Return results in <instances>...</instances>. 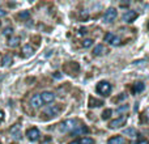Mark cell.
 Returning <instances> with one entry per match:
<instances>
[{"mask_svg":"<svg viewBox=\"0 0 149 144\" xmlns=\"http://www.w3.org/2000/svg\"><path fill=\"white\" fill-rule=\"evenodd\" d=\"M76 127H79V119H68L59 124V130L62 132H72Z\"/></svg>","mask_w":149,"mask_h":144,"instance_id":"6da1fadb","label":"cell"},{"mask_svg":"<svg viewBox=\"0 0 149 144\" xmlns=\"http://www.w3.org/2000/svg\"><path fill=\"white\" fill-rule=\"evenodd\" d=\"M111 89H113V87H111V84L110 82H107V81H100L97 84V87H95V90H97L100 94L105 96V97L110 94Z\"/></svg>","mask_w":149,"mask_h":144,"instance_id":"7a4b0ae2","label":"cell"},{"mask_svg":"<svg viewBox=\"0 0 149 144\" xmlns=\"http://www.w3.org/2000/svg\"><path fill=\"white\" fill-rule=\"evenodd\" d=\"M127 119H128V115H127V114H123V115L118 117L116 119L110 121L109 127H110V129H119V127H122V126H124V124H126Z\"/></svg>","mask_w":149,"mask_h":144,"instance_id":"3957f363","label":"cell"},{"mask_svg":"<svg viewBox=\"0 0 149 144\" xmlns=\"http://www.w3.org/2000/svg\"><path fill=\"white\" fill-rule=\"evenodd\" d=\"M63 68H64V71L68 72L71 76H76L80 71V64L76 62H70V63H65Z\"/></svg>","mask_w":149,"mask_h":144,"instance_id":"277c9868","label":"cell"},{"mask_svg":"<svg viewBox=\"0 0 149 144\" xmlns=\"http://www.w3.org/2000/svg\"><path fill=\"white\" fill-rule=\"evenodd\" d=\"M116 16H118V12H116L115 8H109L105 12V15H103V21L105 22H113L116 18Z\"/></svg>","mask_w":149,"mask_h":144,"instance_id":"5b68a950","label":"cell"},{"mask_svg":"<svg viewBox=\"0 0 149 144\" xmlns=\"http://www.w3.org/2000/svg\"><path fill=\"white\" fill-rule=\"evenodd\" d=\"M59 111H60L59 106L52 105V106H49V108H47L46 110L43 111V115H46L47 119H50V118H54V117H56L58 114H59Z\"/></svg>","mask_w":149,"mask_h":144,"instance_id":"8992f818","label":"cell"},{"mask_svg":"<svg viewBox=\"0 0 149 144\" xmlns=\"http://www.w3.org/2000/svg\"><path fill=\"white\" fill-rule=\"evenodd\" d=\"M26 136H28L29 140H31V142H36V140L39 139L41 134H39V130L37 129V127H31V129H29L28 131H26Z\"/></svg>","mask_w":149,"mask_h":144,"instance_id":"52a82bcc","label":"cell"},{"mask_svg":"<svg viewBox=\"0 0 149 144\" xmlns=\"http://www.w3.org/2000/svg\"><path fill=\"white\" fill-rule=\"evenodd\" d=\"M41 100L43 103H51L55 100V94L52 92H43L41 94Z\"/></svg>","mask_w":149,"mask_h":144,"instance_id":"ba28073f","label":"cell"},{"mask_svg":"<svg viewBox=\"0 0 149 144\" xmlns=\"http://www.w3.org/2000/svg\"><path fill=\"white\" fill-rule=\"evenodd\" d=\"M88 105H89V108H100V106L103 105V101L98 100V98L93 97V96H89V98H88Z\"/></svg>","mask_w":149,"mask_h":144,"instance_id":"9c48e42d","label":"cell"},{"mask_svg":"<svg viewBox=\"0 0 149 144\" xmlns=\"http://www.w3.org/2000/svg\"><path fill=\"white\" fill-rule=\"evenodd\" d=\"M33 54H34V47L30 46V45H25V46L22 47V50H21V55H22L24 58H29Z\"/></svg>","mask_w":149,"mask_h":144,"instance_id":"30bf717a","label":"cell"},{"mask_svg":"<svg viewBox=\"0 0 149 144\" xmlns=\"http://www.w3.org/2000/svg\"><path fill=\"white\" fill-rule=\"evenodd\" d=\"M10 135H12L15 139H21V126L20 124H13L12 129H10Z\"/></svg>","mask_w":149,"mask_h":144,"instance_id":"8fae6325","label":"cell"},{"mask_svg":"<svg viewBox=\"0 0 149 144\" xmlns=\"http://www.w3.org/2000/svg\"><path fill=\"white\" fill-rule=\"evenodd\" d=\"M30 105L33 106V108H41L42 105H43V102H42V100H41V94H34L33 97H31V100H30Z\"/></svg>","mask_w":149,"mask_h":144,"instance_id":"7c38bea8","label":"cell"},{"mask_svg":"<svg viewBox=\"0 0 149 144\" xmlns=\"http://www.w3.org/2000/svg\"><path fill=\"white\" fill-rule=\"evenodd\" d=\"M89 132V130H88V127L86 126H79V127H76V129L73 130L71 134L73 135V136H77V135H84V134H88Z\"/></svg>","mask_w":149,"mask_h":144,"instance_id":"4fadbf2b","label":"cell"},{"mask_svg":"<svg viewBox=\"0 0 149 144\" xmlns=\"http://www.w3.org/2000/svg\"><path fill=\"white\" fill-rule=\"evenodd\" d=\"M137 12H135V10H130V12H127L126 15H124V21L126 22H132V21H135L137 18Z\"/></svg>","mask_w":149,"mask_h":144,"instance_id":"5bb4252c","label":"cell"},{"mask_svg":"<svg viewBox=\"0 0 149 144\" xmlns=\"http://www.w3.org/2000/svg\"><path fill=\"white\" fill-rule=\"evenodd\" d=\"M107 144H126V140H124L123 136L118 135V136H113L107 140Z\"/></svg>","mask_w":149,"mask_h":144,"instance_id":"9a60e30c","label":"cell"},{"mask_svg":"<svg viewBox=\"0 0 149 144\" xmlns=\"http://www.w3.org/2000/svg\"><path fill=\"white\" fill-rule=\"evenodd\" d=\"M144 89H145V85L143 84V82H135L134 87H132V93H134V94H139V93H141Z\"/></svg>","mask_w":149,"mask_h":144,"instance_id":"2e32d148","label":"cell"},{"mask_svg":"<svg viewBox=\"0 0 149 144\" xmlns=\"http://www.w3.org/2000/svg\"><path fill=\"white\" fill-rule=\"evenodd\" d=\"M106 52V49L103 45H97V46L93 49V55L94 57H100V55H103Z\"/></svg>","mask_w":149,"mask_h":144,"instance_id":"e0dca14e","label":"cell"},{"mask_svg":"<svg viewBox=\"0 0 149 144\" xmlns=\"http://www.w3.org/2000/svg\"><path fill=\"white\" fill-rule=\"evenodd\" d=\"M12 63H13L12 55L7 54V55H4V57H3V59H1V66H3V67H9V66H12Z\"/></svg>","mask_w":149,"mask_h":144,"instance_id":"ac0fdd59","label":"cell"},{"mask_svg":"<svg viewBox=\"0 0 149 144\" xmlns=\"http://www.w3.org/2000/svg\"><path fill=\"white\" fill-rule=\"evenodd\" d=\"M20 41H21L20 37H10V38L8 39V46L9 47H17L18 45H20Z\"/></svg>","mask_w":149,"mask_h":144,"instance_id":"d6986e66","label":"cell"},{"mask_svg":"<svg viewBox=\"0 0 149 144\" xmlns=\"http://www.w3.org/2000/svg\"><path fill=\"white\" fill-rule=\"evenodd\" d=\"M140 122L141 123H149V108H147L140 115Z\"/></svg>","mask_w":149,"mask_h":144,"instance_id":"ffe728a7","label":"cell"},{"mask_svg":"<svg viewBox=\"0 0 149 144\" xmlns=\"http://www.w3.org/2000/svg\"><path fill=\"white\" fill-rule=\"evenodd\" d=\"M115 34L114 33H107V34H105V37H103V41L106 42V43H109V45H111V42L115 39Z\"/></svg>","mask_w":149,"mask_h":144,"instance_id":"44dd1931","label":"cell"},{"mask_svg":"<svg viewBox=\"0 0 149 144\" xmlns=\"http://www.w3.org/2000/svg\"><path fill=\"white\" fill-rule=\"evenodd\" d=\"M20 20H22V21H26L29 17H30V12L29 10H22L21 13H18V16H17Z\"/></svg>","mask_w":149,"mask_h":144,"instance_id":"7402d4cb","label":"cell"},{"mask_svg":"<svg viewBox=\"0 0 149 144\" xmlns=\"http://www.w3.org/2000/svg\"><path fill=\"white\" fill-rule=\"evenodd\" d=\"M77 142H79V144H95L94 139H92V138H81Z\"/></svg>","mask_w":149,"mask_h":144,"instance_id":"603a6c76","label":"cell"},{"mask_svg":"<svg viewBox=\"0 0 149 144\" xmlns=\"http://www.w3.org/2000/svg\"><path fill=\"white\" fill-rule=\"evenodd\" d=\"M111 114H113V110H111V109H106L102 113V119H109L111 117Z\"/></svg>","mask_w":149,"mask_h":144,"instance_id":"cb8c5ba5","label":"cell"},{"mask_svg":"<svg viewBox=\"0 0 149 144\" xmlns=\"http://www.w3.org/2000/svg\"><path fill=\"white\" fill-rule=\"evenodd\" d=\"M93 45V39L89 38V39H84L82 41V47H85V49H88V47H90Z\"/></svg>","mask_w":149,"mask_h":144,"instance_id":"d4e9b609","label":"cell"},{"mask_svg":"<svg viewBox=\"0 0 149 144\" xmlns=\"http://www.w3.org/2000/svg\"><path fill=\"white\" fill-rule=\"evenodd\" d=\"M126 134L127 135H131V138H136L137 136V131L135 129H128L126 130Z\"/></svg>","mask_w":149,"mask_h":144,"instance_id":"484cf974","label":"cell"},{"mask_svg":"<svg viewBox=\"0 0 149 144\" xmlns=\"http://www.w3.org/2000/svg\"><path fill=\"white\" fill-rule=\"evenodd\" d=\"M12 33H13V29L10 28V26L5 28V29H4V31H3V34H4V36H12Z\"/></svg>","mask_w":149,"mask_h":144,"instance_id":"4316f807","label":"cell"},{"mask_svg":"<svg viewBox=\"0 0 149 144\" xmlns=\"http://www.w3.org/2000/svg\"><path fill=\"white\" fill-rule=\"evenodd\" d=\"M126 98H127V96L124 94V93H122V96L119 94L118 97H115V98H114V102H118V101H124V100H126Z\"/></svg>","mask_w":149,"mask_h":144,"instance_id":"83f0119b","label":"cell"},{"mask_svg":"<svg viewBox=\"0 0 149 144\" xmlns=\"http://www.w3.org/2000/svg\"><path fill=\"white\" fill-rule=\"evenodd\" d=\"M119 43H120V38H119V37H115V39L111 42V45H113V46H118Z\"/></svg>","mask_w":149,"mask_h":144,"instance_id":"f1b7e54d","label":"cell"},{"mask_svg":"<svg viewBox=\"0 0 149 144\" xmlns=\"http://www.w3.org/2000/svg\"><path fill=\"white\" fill-rule=\"evenodd\" d=\"M127 109H128V106L124 105V106H122V108H118V109H116V111H118V113H122V111L127 110Z\"/></svg>","mask_w":149,"mask_h":144,"instance_id":"f546056e","label":"cell"},{"mask_svg":"<svg viewBox=\"0 0 149 144\" xmlns=\"http://www.w3.org/2000/svg\"><path fill=\"white\" fill-rule=\"evenodd\" d=\"M135 144H149V142H148L147 139H140L139 142H136Z\"/></svg>","mask_w":149,"mask_h":144,"instance_id":"4dcf8cb0","label":"cell"},{"mask_svg":"<svg viewBox=\"0 0 149 144\" xmlns=\"http://www.w3.org/2000/svg\"><path fill=\"white\" fill-rule=\"evenodd\" d=\"M3 119H4V111L0 110V122H3Z\"/></svg>","mask_w":149,"mask_h":144,"instance_id":"1f68e13d","label":"cell"},{"mask_svg":"<svg viewBox=\"0 0 149 144\" xmlns=\"http://www.w3.org/2000/svg\"><path fill=\"white\" fill-rule=\"evenodd\" d=\"M5 15H7V10L0 9V17H1V16H5Z\"/></svg>","mask_w":149,"mask_h":144,"instance_id":"d6a6232c","label":"cell"},{"mask_svg":"<svg viewBox=\"0 0 149 144\" xmlns=\"http://www.w3.org/2000/svg\"><path fill=\"white\" fill-rule=\"evenodd\" d=\"M70 144H79V142H77V140H73V142H71Z\"/></svg>","mask_w":149,"mask_h":144,"instance_id":"836d02e7","label":"cell"}]
</instances>
